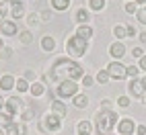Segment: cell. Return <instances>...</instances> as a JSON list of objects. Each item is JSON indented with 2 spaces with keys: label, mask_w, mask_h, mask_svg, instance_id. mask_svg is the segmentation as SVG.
Here are the masks:
<instances>
[{
  "label": "cell",
  "mask_w": 146,
  "mask_h": 135,
  "mask_svg": "<svg viewBox=\"0 0 146 135\" xmlns=\"http://www.w3.org/2000/svg\"><path fill=\"white\" fill-rule=\"evenodd\" d=\"M82 76H84L82 66L66 55V57H58L54 62L52 70L45 74L43 82H50V80H54V82L56 80L58 82H62V80H82Z\"/></svg>",
  "instance_id": "1"
},
{
  "label": "cell",
  "mask_w": 146,
  "mask_h": 135,
  "mask_svg": "<svg viewBox=\"0 0 146 135\" xmlns=\"http://www.w3.org/2000/svg\"><path fill=\"white\" fill-rule=\"evenodd\" d=\"M117 113L113 109H99L95 115V129L99 135H111V131L117 127Z\"/></svg>",
  "instance_id": "2"
},
{
  "label": "cell",
  "mask_w": 146,
  "mask_h": 135,
  "mask_svg": "<svg viewBox=\"0 0 146 135\" xmlns=\"http://www.w3.org/2000/svg\"><path fill=\"white\" fill-rule=\"evenodd\" d=\"M86 49H89V41L82 39V37H78L76 33L66 39V53H68V57H72V60L82 57L86 53Z\"/></svg>",
  "instance_id": "3"
},
{
  "label": "cell",
  "mask_w": 146,
  "mask_h": 135,
  "mask_svg": "<svg viewBox=\"0 0 146 135\" xmlns=\"http://www.w3.org/2000/svg\"><path fill=\"white\" fill-rule=\"evenodd\" d=\"M80 90V86L76 84V80H62V82H58L54 86V96H58V98H74L76 94H78Z\"/></svg>",
  "instance_id": "4"
},
{
  "label": "cell",
  "mask_w": 146,
  "mask_h": 135,
  "mask_svg": "<svg viewBox=\"0 0 146 135\" xmlns=\"http://www.w3.org/2000/svg\"><path fill=\"white\" fill-rule=\"evenodd\" d=\"M60 129H62V117L54 115L52 111L41 117V121H39V131L41 133L50 135V133H56V131H60Z\"/></svg>",
  "instance_id": "5"
},
{
  "label": "cell",
  "mask_w": 146,
  "mask_h": 135,
  "mask_svg": "<svg viewBox=\"0 0 146 135\" xmlns=\"http://www.w3.org/2000/svg\"><path fill=\"white\" fill-rule=\"evenodd\" d=\"M25 107L27 104H25V100L21 98V96H11V98H6V102H4V111L8 115H13V117H19Z\"/></svg>",
  "instance_id": "6"
},
{
  "label": "cell",
  "mask_w": 146,
  "mask_h": 135,
  "mask_svg": "<svg viewBox=\"0 0 146 135\" xmlns=\"http://www.w3.org/2000/svg\"><path fill=\"white\" fill-rule=\"evenodd\" d=\"M125 68H128V66H123L121 62L113 60L109 66H107V72H109L111 80H123V78H128V74H125Z\"/></svg>",
  "instance_id": "7"
},
{
  "label": "cell",
  "mask_w": 146,
  "mask_h": 135,
  "mask_svg": "<svg viewBox=\"0 0 146 135\" xmlns=\"http://www.w3.org/2000/svg\"><path fill=\"white\" fill-rule=\"evenodd\" d=\"M115 129H117V135H134L136 133V123L130 117H121L117 121V127Z\"/></svg>",
  "instance_id": "8"
},
{
  "label": "cell",
  "mask_w": 146,
  "mask_h": 135,
  "mask_svg": "<svg viewBox=\"0 0 146 135\" xmlns=\"http://www.w3.org/2000/svg\"><path fill=\"white\" fill-rule=\"evenodd\" d=\"M0 35L2 37H15L19 35V27L15 21H2L0 23Z\"/></svg>",
  "instance_id": "9"
},
{
  "label": "cell",
  "mask_w": 146,
  "mask_h": 135,
  "mask_svg": "<svg viewBox=\"0 0 146 135\" xmlns=\"http://www.w3.org/2000/svg\"><path fill=\"white\" fill-rule=\"evenodd\" d=\"M109 55L113 57V60L121 62V57L125 55V45H123L121 41H115V43H111V45H109Z\"/></svg>",
  "instance_id": "10"
},
{
  "label": "cell",
  "mask_w": 146,
  "mask_h": 135,
  "mask_svg": "<svg viewBox=\"0 0 146 135\" xmlns=\"http://www.w3.org/2000/svg\"><path fill=\"white\" fill-rule=\"evenodd\" d=\"M128 90H130V94L132 96H136V98H144V86H142V82L138 80V78H132V82H130V86H128Z\"/></svg>",
  "instance_id": "11"
},
{
  "label": "cell",
  "mask_w": 146,
  "mask_h": 135,
  "mask_svg": "<svg viewBox=\"0 0 146 135\" xmlns=\"http://www.w3.org/2000/svg\"><path fill=\"white\" fill-rule=\"evenodd\" d=\"M15 84H17V80L13 74H2V78H0V90L2 92H11L15 88Z\"/></svg>",
  "instance_id": "12"
},
{
  "label": "cell",
  "mask_w": 146,
  "mask_h": 135,
  "mask_svg": "<svg viewBox=\"0 0 146 135\" xmlns=\"http://www.w3.org/2000/svg\"><path fill=\"white\" fill-rule=\"evenodd\" d=\"M50 111H52L54 115H58V117H62V119L66 117V113H68V111H66V104H64L60 98H54V100L50 102Z\"/></svg>",
  "instance_id": "13"
},
{
  "label": "cell",
  "mask_w": 146,
  "mask_h": 135,
  "mask_svg": "<svg viewBox=\"0 0 146 135\" xmlns=\"http://www.w3.org/2000/svg\"><path fill=\"white\" fill-rule=\"evenodd\" d=\"M45 82H39V80H37V82H31V88H29V94H31L33 96V98H39V96H43L45 94Z\"/></svg>",
  "instance_id": "14"
},
{
  "label": "cell",
  "mask_w": 146,
  "mask_h": 135,
  "mask_svg": "<svg viewBox=\"0 0 146 135\" xmlns=\"http://www.w3.org/2000/svg\"><path fill=\"white\" fill-rule=\"evenodd\" d=\"M76 35L82 37V39H86V41H91V37L95 35V31H93L91 25H78V29H76Z\"/></svg>",
  "instance_id": "15"
},
{
  "label": "cell",
  "mask_w": 146,
  "mask_h": 135,
  "mask_svg": "<svg viewBox=\"0 0 146 135\" xmlns=\"http://www.w3.org/2000/svg\"><path fill=\"white\" fill-rule=\"evenodd\" d=\"M41 49L43 51H54L56 49V37H52V35H43L41 37Z\"/></svg>",
  "instance_id": "16"
},
{
  "label": "cell",
  "mask_w": 146,
  "mask_h": 135,
  "mask_svg": "<svg viewBox=\"0 0 146 135\" xmlns=\"http://www.w3.org/2000/svg\"><path fill=\"white\" fill-rule=\"evenodd\" d=\"M74 21L78 23V25H89V21H91L89 10H86V8H78V10H76V14H74Z\"/></svg>",
  "instance_id": "17"
},
{
  "label": "cell",
  "mask_w": 146,
  "mask_h": 135,
  "mask_svg": "<svg viewBox=\"0 0 146 135\" xmlns=\"http://www.w3.org/2000/svg\"><path fill=\"white\" fill-rule=\"evenodd\" d=\"M93 123L91 121H80L78 125H76V131H78V135H91L93 133Z\"/></svg>",
  "instance_id": "18"
},
{
  "label": "cell",
  "mask_w": 146,
  "mask_h": 135,
  "mask_svg": "<svg viewBox=\"0 0 146 135\" xmlns=\"http://www.w3.org/2000/svg\"><path fill=\"white\" fill-rule=\"evenodd\" d=\"M72 102H74V107H76V109H86V107H89V96L78 92V94H76L74 98H72Z\"/></svg>",
  "instance_id": "19"
},
{
  "label": "cell",
  "mask_w": 146,
  "mask_h": 135,
  "mask_svg": "<svg viewBox=\"0 0 146 135\" xmlns=\"http://www.w3.org/2000/svg\"><path fill=\"white\" fill-rule=\"evenodd\" d=\"M50 4H52V10L62 12V10H66V8L70 6V0H50Z\"/></svg>",
  "instance_id": "20"
},
{
  "label": "cell",
  "mask_w": 146,
  "mask_h": 135,
  "mask_svg": "<svg viewBox=\"0 0 146 135\" xmlns=\"http://www.w3.org/2000/svg\"><path fill=\"white\" fill-rule=\"evenodd\" d=\"M19 41H21L23 45H31V43H33V33L29 31V29H25V31H19Z\"/></svg>",
  "instance_id": "21"
},
{
  "label": "cell",
  "mask_w": 146,
  "mask_h": 135,
  "mask_svg": "<svg viewBox=\"0 0 146 135\" xmlns=\"http://www.w3.org/2000/svg\"><path fill=\"white\" fill-rule=\"evenodd\" d=\"M11 16L17 18V21H19V18H23V16H25V2H23V4H15L13 10H11Z\"/></svg>",
  "instance_id": "22"
},
{
  "label": "cell",
  "mask_w": 146,
  "mask_h": 135,
  "mask_svg": "<svg viewBox=\"0 0 146 135\" xmlns=\"http://www.w3.org/2000/svg\"><path fill=\"white\" fill-rule=\"evenodd\" d=\"M19 117L23 119V123L31 121V119H35V109H33V107H25V109H23V113L19 115Z\"/></svg>",
  "instance_id": "23"
},
{
  "label": "cell",
  "mask_w": 146,
  "mask_h": 135,
  "mask_svg": "<svg viewBox=\"0 0 146 135\" xmlns=\"http://www.w3.org/2000/svg\"><path fill=\"white\" fill-rule=\"evenodd\" d=\"M15 88L21 92V94H25V92H29V88H31V84H29L25 78H19L17 80V84H15Z\"/></svg>",
  "instance_id": "24"
},
{
  "label": "cell",
  "mask_w": 146,
  "mask_h": 135,
  "mask_svg": "<svg viewBox=\"0 0 146 135\" xmlns=\"http://www.w3.org/2000/svg\"><path fill=\"white\" fill-rule=\"evenodd\" d=\"M4 133H6V135H19V123H17V121L6 123V125H4Z\"/></svg>",
  "instance_id": "25"
},
{
  "label": "cell",
  "mask_w": 146,
  "mask_h": 135,
  "mask_svg": "<svg viewBox=\"0 0 146 135\" xmlns=\"http://www.w3.org/2000/svg\"><path fill=\"white\" fill-rule=\"evenodd\" d=\"M89 8L95 10V12L103 10V8H105V0H89Z\"/></svg>",
  "instance_id": "26"
},
{
  "label": "cell",
  "mask_w": 146,
  "mask_h": 135,
  "mask_svg": "<svg viewBox=\"0 0 146 135\" xmlns=\"http://www.w3.org/2000/svg\"><path fill=\"white\" fill-rule=\"evenodd\" d=\"M95 80L99 82V84H103V86H105L107 82L111 80V76H109V72H107V70H101L99 74H97V78H95Z\"/></svg>",
  "instance_id": "27"
},
{
  "label": "cell",
  "mask_w": 146,
  "mask_h": 135,
  "mask_svg": "<svg viewBox=\"0 0 146 135\" xmlns=\"http://www.w3.org/2000/svg\"><path fill=\"white\" fill-rule=\"evenodd\" d=\"M113 35L121 41L123 37H128V33H125V27H123V25H115V27H113Z\"/></svg>",
  "instance_id": "28"
},
{
  "label": "cell",
  "mask_w": 146,
  "mask_h": 135,
  "mask_svg": "<svg viewBox=\"0 0 146 135\" xmlns=\"http://www.w3.org/2000/svg\"><path fill=\"white\" fill-rule=\"evenodd\" d=\"M13 47H8V45H4L2 47V49H0V60H11V57H13Z\"/></svg>",
  "instance_id": "29"
},
{
  "label": "cell",
  "mask_w": 146,
  "mask_h": 135,
  "mask_svg": "<svg viewBox=\"0 0 146 135\" xmlns=\"http://www.w3.org/2000/svg\"><path fill=\"white\" fill-rule=\"evenodd\" d=\"M27 25H29V27L39 25V14H37V12H29V14H27Z\"/></svg>",
  "instance_id": "30"
},
{
  "label": "cell",
  "mask_w": 146,
  "mask_h": 135,
  "mask_svg": "<svg viewBox=\"0 0 146 135\" xmlns=\"http://www.w3.org/2000/svg\"><path fill=\"white\" fill-rule=\"evenodd\" d=\"M136 18H138L140 25H146V6H140L138 12H136Z\"/></svg>",
  "instance_id": "31"
},
{
  "label": "cell",
  "mask_w": 146,
  "mask_h": 135,
  "mask_svg": "<svg viewBox=\"0 0 146 135\" xmlns=\"http://www.w3.org/2000/svg\"><path fill=\"white\" fill-rule=\"evenodd\" d=\"M138 72H140L138 66H128V68H125V74H128L130 78H138Z\"/></svg>",
  "instance_id": "32"
},
{
  "label": "cell",
  "mask_w": 146,
  "mask_h": 135,
  "mask_svg": "<svg viewBox=\"0 0 146 135\" xmlns=\"http://www.w3.org/2000/svg\"><path fill=\"white\" fill-rule=\"evenodd\" d=\"M123 10L128 12V14H136V12H138V6H136V2H125Z\"/></svg>",
  "instance_id": "33"
},
{
  "label": "cell",
  "mask_w": 146,
  "mask_h": 135,
  "mask_svg": "<svg viewBox=\"0 0 146 135\" xmlns=\"http://www.w3.org/2000/svg\"><path fill=\"white\" fill-rule=\"evenodd\" d=\"M93 84H95V78H93V76H89V74H84V76H82V86H84V88H91Z\"/></svg>",
  "instance_id": "34"
},
{
  "label": "cell",
  "mask_w": 146,
  "mask_h": 135,
  "mask_svg": "<svg viewBox=\"0 0 146 135\" xmlns=\"http://www.w3.org/2000/svg\"><path fill=\"white\" fill-rule=\"evenodd\" d=\"M23 78H25L27 82H37V80H35L37 76H35V72H33V70H25V72H23Z\"/></svg>",
  "instance_id": "35"
},
{
  "label": "cell",
  "mask_w": 146,
  "mask_h": 135,
  "mask_svg": "<svg viewBox=\"0 0 146 135\" xmlns=\"http://www.w3.org/2000/svg\"><path fill=\"white\" fill-rule=\"evenodd\" d=\"M39 21L41 23H50L52 21V10H41L39 12Z\"/></svg>",
  "instance_id": "36"
},
{
  "label": "cell",
  "mask_w": 146,
  "mask_h": 135,
  "mask_svg": "<svg viewBox=\"0 0 146 135\" xmlns=\"http://www.w3.org/2000/svg\"><path fill=\"white\" fill-rule=\"evenodd\" d=\"M117 107L128 109V107H130V98H128V96H119V98H117Z\"/></svg>",
  "instance_id": "37"
},
{
  "label": "cell",
  "mask_w": 146,
  "mask_h": 135,
  "mask_svg": "<svg viewBox=\"0 0 146 135\" xmlns=\"http://www.w3.org/2000/svg\"><path fill=\"white\" fill-rule=\"evenodd\" d=\"M132 55L136 57V60H140V57L144 55V49H142V47H134V49H132Z\"/></svg>",
  "instance_id": "38"
},
{
  "label": "cell",
  "mask_w": 146,
  "mask_h": 135,
  "mask_svg": "<svg viewBox=\"0 0 146 135\" xmlns=\"http://www.w3.org/2000/svg\"><path fill=\"white\" fill-rule=\"evenodd\" d=\"M125 33H128V37H136V33H138V31H136L134 25H128V27H125Z\"/></svg>",
  "instance_id": "39"
},
{
  "label": "cell",
  "mask_w": 146,
  "mask_h": 135,
  "mask_svg": "<svg viewBox=\"0 0 146 135\" xmlns=\"http://www.w3.org/2000/svg\"><path fill=\"white\" fill-rule=\"evenodd\" d=\"M138 68H140V70L142 72H146V53L140 57V60H138Z\"/></svg>",
  "instance_id": "40"
},
{
  "label": "cell",
  "mask_w": 146,
  "mask_h": 135,
  "mask_svg": "<svg viewBox=\"0 0 146 135\" xmlns=\"http://www.w3.org/2000/svg\"><path fill=\"white\" fill-rule=\"evenodd\" d=\"M111 104H113V102H111L109 98H103V100H101V109H111Z\"/></svg>",
  "instance_id": "41"
},
{
  "label": "cell",
  "mask_w": 146,
  "mask_h": 135,
  "mask_svg": "<svg viewBox=\"0 0 146 135\" xmlns=\"http://www.w3.org/2000/svg\"><path fill=\"white\" fill-rule=\"evenodd\" d=\"M29 131H27V125L25 123H19V135H27Z\"/></svg>",
  "instance_id": "42"
},
{
  "label": "cell",
  "mask_w": 146,
  "mask_h": 135,
  "mask_svg": "<svg viewBox=\"0 0 146 135\" xmlns=\"http://www.w3.org/2000/svg\"><path fill=\"white\" fill-rule=\"evenodd\" d=\"M136 133H138V135H146V125H136Z\"/></svg>",
  "instance_id": "43"
},
{
  "label": "cell",
  "mask_w": 146,
  "mask_h": 135,
  "mask_svg": "<svg viewBox=\"0 0 146 135\" xmlns=\"http://www.w3.org/2000/svg\"><path fill=\"white\" fill-rule=\"evenodd\" d=\"M138 39H140V43H146V31H142V33L138 35Z\"/></svg>",
  "instance_id": "44"
},
{
  "label": "cell",
  "mask_w": 146,
  "mask_h": 135,
  "mask_svg": "<svg viewBox=\"0 0 146 135\" xmlns=\"http://www.w3.org/2000/svg\"><path fill=\"white\" fill-rule=\"evenodd\" d=\"M4 102H6V100H4V96H2V94H0V113H2V111H4Z\"/></svg>",
  "instance_id": "45"
},
{
  "label": "cell",
  "mask_w": 146,
  "mask_h": 135,
  "mask_svg": "<svg viewBox=\"0 0 146 135\" xmlns=\"http://www.w3.org/2000/svg\"><path fill=\"white\" fill-rule=\"evenodd\" d=\"M6 2H8V4H13V6H15V4H23V0H6Z\"/></svg>",
  "instance_id": "46"
},
{
  "label": "cell",
  "mask_w": 146,
  "mask_h": 135,
  "mask_svg": "<svg viewBox=\"0 0 146 135\" xmlns=\"http://www.w3.org/2000/svg\"><path fill=\"white\" fill-rule=\"evenodd\" d=\"M140 82H142V86H144V90H146V76H142V78H140Z\"/></svg>",
  "instance_id": "47"
},
{
  "label": "cell",
  "mask_w": 146,
  "mask_h": 135,
  "mask_svg": "<svg viewBox=\"0 0 146 135\" xmlns=\"http://www.w3.org/2000/svg\"><path fill=\"white\" fill-rule=\"evenodd\" d=\"M136 4H142V6H146V0H134Z\"/></svg>",
  "instance_id": "48"
},
{
  "label": "cell",
  "mask_w": 146,
  "mask_h": 135,
  "mask_svg": "<svg viewBox=\"0 0 146 135\" xmlns=\"http://www.w3.org/2000/svg\"><path fill=\"white\" fill-rule=\"evenodd\" d=\"M4 4H6V0H0V8H2Z\"/></svg>",
  "instance_id": "49"
},
{
  "label": "cell",
  "mask_w": 146,
  "mask_h": 135,
  "mask_svg": "<svg viewBox=\"0 0 146 135\" xmlns=\"http://www.w3.org/2000/svg\"><path fill=\"white\" fill-rule=\"evenodd\" d=\"M0 135H6V133H4V129H2V127H0Z\"/></svg>",
  "instance_id": "50"
},
{
  "label": "cell",
  "mask_w": 146,
  "mask_h": 135,
  "mask_svg": "<svg viewBox=\"0 0 146 135\" xmlns=\"http://www.w3.org/2000/svg\"><path fill=\"white\" fill-rule=\"evenodd\" d=\"M2 47H4V45H2V37H0V49H2Z\"/></svg>",
  "instance_id": "51"
},
{
  "label": "cell",
  "mask_w": 146,
  "mask_h": 135,
  "mask_svg": "<svg viewBox=\"0 0 146 135\" xmlns=\"http://www.w3.org/2000/svg\"><path fill=\"white\" fill-rule=\"evenodd\" d=\"M142 100H144V104H146V94H144V98H142Z\"/></svg>",
  "instance_id": "52"
},
{
  "label": "cell",
  "mask_w": 146,
  "mask_h": 135,
  "mask_svg": "<svg viewBox=\"0 0 146 135\" xmlns=\"http://www.w3.org/2000/svg\"><path fill=\"white\" fill-rule=\"evenodd\" d=\"M125 2H134V0H125Z\"/></svg>",
  "instance_id": "53"
},
{
  "label": "cell",
  "mask_w": 146,
  "mask_h": 135,
  "mask_svg": "<svg viewBox=\"0 0 146 135\" xmlns=\"http://www.w3.org/2000/svg\"><path fill=\"white\" fill-rule=\"evenodd\" d=\"M0 78H2V72H0Z\"/></svg>",
  "instance_id": "54"
}]
</instances>
